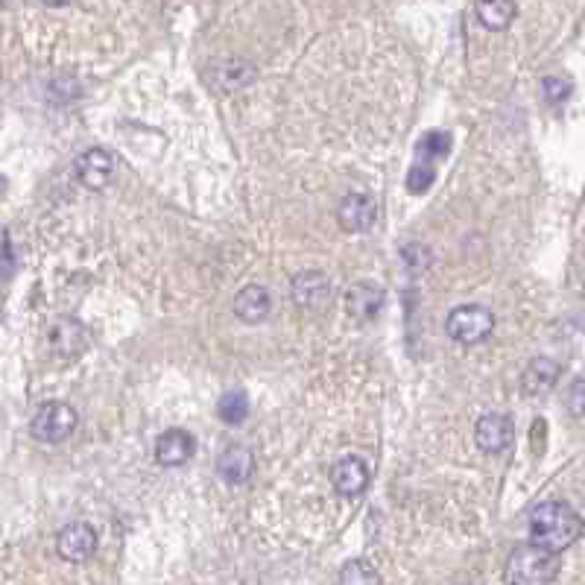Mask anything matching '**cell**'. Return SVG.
<instances>
[{
    "instance_id": "1",
    "label": "cell",
    "mask_w": 585,
    "mask_h": 585,
    "mask_svg": "<svg viewBox=\"0 0 585 585\" xmlns=\"http://www.w3.org/2000/svg\"><path fill=\"white\" fill-rule=\"evenodd\" d=\"M583 533V521L574 509L562 501H545L533 509L530 515V536L533 542L550 547V550H565L571 547Z\"/></svg>"
},
{
    "instance_id": "2",
    "label": "cell",
    "mask_w": 585,
    "mask_h": 585,
    "mask_svg": "<svg viewBox=\"0 0 585 585\" xmlns=\"http://www.w3.org/2000/svg\"><path fill=\"white\" fill-rule=\"evenodd\" d=\"M559 574V553L539 542L515 547L509 556L507 580L512 585H545Z\"/></svg>"
},
{
    "instance_id": "3",
    "label": "cell",
    "mask_w": 585,
    "mask_h": 585,
    "mask_svg": "<svg viewBox=\"0 0 585 585\" xmlns=\"http://www.w3.org/2000/svg\"><path fill=\"white\" fill-rule=\"evenodd\" d=\"M445 331L451 340L463 346H474V343H483L495 331V316L489 308H480V305H460L448 313Z\"/></svg>"
},
{
    "instance_id": "4",
    "label": "cell",
    "mask_w": 585,
    "mask_h": 585,
    "mask_svg": "<svg viewBox=\"0 0 585 585\" xmlns=\"http://www.w3.org/2000/svg\"><path fill=\"white\" fill-rule=\"evenodd\" d=\"M33 436L39 442L47 445H59L65 442L74 430H77V410L65 401H53V404H44L36 419H33Z\"/></svg>"
},
{
    "instance_id": "5",
    "label": "cell",
    "mask_w": 585,
    "mask_h": 585,
    "mask_svg": "<svg viewBox=\"0 0 585 585\" xmlns=\"http://www.w3.org/2000/svg\"><path fill=\"white\" fill-rule=\"evenodd\" d=\"M47 346L56 357L62 360H74L88 346V331L82 328L77 319H56L47 328Z\"/></svg>"
},
{
    "instance_id": "6",
    "label": "cell",
    "mask_w": 585,
    "mask_h": 585,
    "mask_svg": "<svg viewBox=\"0 0 585 585\" xmlns=\"http://www.w3.org/2000/svg\"><path fill=\"white\" fill-rule=\"evenodd\" d=\"M515 439V428H512V419L504 413H489V416H480L477 428H474V442L480 451L486 454H501L507 451Z\"/></svg>"
},
{
    "instance_id": "7",
    "label": "cell",
    "mask_w": 585,
    "mask_h": 585,
    "mask_svg": "<svg viewBox=\"0 0 585 585\" xmlns=\"http://www.w3.org/2000/svg\"><path fill=\"white\" fill-rule=\"evenodd\" d=\"M56 550L68 562H85L97 550V533L88 524H68L56 539Z\"/></svg>"
},
{
    "instance_id": "8",
    "label": "cell",
    "mask_w": 585,
    "mask_h": 585,
    "mask_svg": "<svg viewBox=\"0 0 585 585\" xmlns=\"http://www.w3.org/2000/svg\"><path fill=\"white\" fill-rule=\"evenodd\" d=\"M194 448H196V442L188 430H182V428L164 430L156 442V457H158V463L167 468L185 466V463L194 457Z\"/></svg>"
},
{
    "instance_id": "9",
    "label": "cell",
    "mask_w": 585,
    "mask_h": 585,
    "mask_svg": "<svg viewBox=\"0 0 585 585\" xmlns=\"http://www.w3.org/2000/svg\"><path fill=\"white\" fill-rule=\"evenodd\" d=\"M77 176L85 188L100 191L115 176V158L109 156L106 150H88L77 158Z\"/></svg>"
},
{
    "instance_id": "10",
    "label": "cell",
    "mask_w": 585,
    "mask_h": 585,
    "mask_svg": "<svg viewBox=\"0 0 585 585\" xmlns=\"http://www.w3.org/2000/svg\"><path fill=\"white\" fill-rule=\"evenodd\" d=\"M375 214H378V208H375L372 196H366V194H349L346 199H343L340 211H337L340 226L351 234L369 232V229H372V223H375Z\"/></svg>"
},
{
    "instance_id": "11",
    "label": "cell",
    "mask_w": 585,
    "mask_h": 585,
    "mask_svg": "<svg viewBox=\"0 0 585 585\" xmlns=\"http://www.w3.org/2000/svg\"><path fill=\"white\" fill-rule=\"evenodd\" d=\"M384 302H387V293L378 287V284H372V281H360V284H354L349 290V296H346V308L354 319H360V322H369V319H375L381 308H384Z\"/></svg>"
},
{
    "instance_id": "12",
    "label": "cell",
    "mask_w": 585,
    "mask_h": 585,
    "mask_svg": "<svg viewBox=\"0 0 585 585\" xmlns=\"http://www.w3.org/2000/svg\"><path fill=\"white\" fill-rule=\"evenodd\" d=\"M331 483H334V489L343 498H357L369 486V468H366L363 460H357V457H346V460H340L334 466V471H331Z\"/></svg>"
},
{
    "instance_id": "13",
    "label": "cell",
    "mask_w": 585,
    "mask_h": 585,
    "mask_svg": "<svg viewBox=\"0 0 585 585\" xmlns=\"http://www.w3.org/2000/svg\"><path fill=\"white\" fill-rule=\"evenodd\" d=\"M559 375H562V369H559L556 360H550V357H536V360L524 369V375H521V390L527 392L530 398L547 395V392L559 384Z\"/></svg>"
},
{
    "instance_id": "14",
    "label": "cell",
    "mask_w": 585,
    "mask_h": 585,
    "mask_svg": "<svg viewBox=\"0 0 585 585\" xmlns=\"http://www.w3.org/2000/svg\"><path fill=\"white\" fill-rule=\"evenodd\" d=\"M331 296V278L325 273H302L293 278V302L299 308H322Z\"/></svg>"
},
{
    "instance_id": "15",
    "label": "cell",
    "mask_w": 585,
    "mask_h": 585,
    "mask_svg": "<svg viewBox=\"0 0 585 585\" xmlns=\"http://www.w3.org/2000/svg\"><path fill=\"white\" fill-rule=\"evenodd\" d=\"M255 471V454L243 445H229L220 457H217V474L226 480V483H246Z\"/></svg>"
},
{
    "instance_id": "16",
    "label": "cell",
    "mask_w": 585,
    "mask_h": 585,
    "mask_svg": "<svg viewBox=\"0 0 585 585\" xmlns=\"http://www.w3.org/2000/svg\"><path fill=\"white\" fill-rule=\"evenodd\" d=\"M270 308H273V299H270V293L261 287V284H249V287H243L240 293H237V299H234V313L243 319V322H261V319H267L270 316Z\"/></svg>"
},
{
    "instance_id": "17",
    "label": "cell",
    "mask_w": 585,
    "mask_h": 585,
    "mask_svg": "<svg viewBox=\"0 0 585 585\" xmlns=\"http://www.w3.org/2000/svg\"><path fill=\"white\" fill-rule=\"evenodd\" d=\"M255 79V68L249 62H237V59H229V62H217L211 68V85L220 88V91H237L243 85H249Z\"/></svg>"
},
{
    "instance_id": "18",
    "label": "cell",
    "mask_w": 585,
    "mask_h": 585,
    "mask_svg": "<svg viewBox=\"0 0 585 585\" xmlns=\"http://www.w3.org/2000/svg\"><path fill=\"white\" fill-rule=\"evenodd\" d=\"M477 18L486 30H507L515 21V0H477Z\"/></svg>"
},
{
    "instance_id": "19",
    "label": "cell",
    "mask_w": 585,
    "mask_h": 585,
    "mask_svg": "<svg viewBox=\"0 0 585 585\" xmlns=\"http://www.w3.org/2000/svg\"><path fill=\"white\" fill-rule=\"evenodd\" d=\"M217 416L226 425H243L246 416H249V398H246V392H223L220 401H217Z\"/></svg>"
},
{
    "instance_id": "20",
    "label": "cell",
    "mask_w": 585,
    "mask_h": 585,
    "mask_svg": "<svg viewBox=\"0 0 585 585\" xmlns=\"http://www.w3.org/2000/svg\"><path fill=\"white\" fill-rule=\"evenodd\" d=\"M340 583L357 585V583H381V574L366 562V559H351L340 571Z\"/></svg>"
},
{
    "instance_id": "21",
    "label": "cell",
    "mask_w": 585,
    "mask_h": 585,
    "mask_svg": "<svg viewBox=\"0 0 585 585\" xmlns=\"http://www.w3.org/2000/svg\"><path fill=\"white\" fill-rule=\"evenodd\" d=\"M451 150V138L445 132H428L419 144V158H425V164H433L436 158L448 156Z\"/></svg>"
},
{
    "instance_id": "22",
    "label": "cell",
    "mask_w": 585,
    "mask_h": 585,
    "mask_svg": "<svg viewBox=\"0 0 585 585\" xmlns=\"http://www.w3.org/2000/svg\"><path fill=\"white\" fill-rule=\"evenodd\" d=\"M433 179H436L433 164L416 161V164L410 167V173H407V191H410V194H425L430 185H433Z\"/></svg>"
},
{
    "instance_id": "23",
    "label": "cell",
    "mask_w": 585,
    "mask_h": 585,
    "mask_svg": "<svg viewBox=\"0 0 585 585\" xmlns=\"http://www.w3.org/2000/svg\"><path fill=\"white\" fill-rule=\"evenodd\" d=\"M542 94L547 103H565L571 94V82L562 77H545L542 79Z\"/></svg>"
},
{
    "instance_id": "24",
    "label": "cell",
    "mask_w": 585,
    "mask_h": 585,
    "mask_svg": "<svg viewBox=\"0 0 585 585\" xmlns=\"http://www.w3.org/2000/svg\"><path fill=\"white\" fill-rule=\"evenodd\" d=\"M583 378H577L574 381V387H571V401H568V407H571V413L577 416V419H583Z\"/></svg>"
},
{
    "instance_id": "25",
    "label": "cell",
    "mask_w": 585,
    "mask_h": 585,
    "mask_svg": "<svg viewBox=\"0 0 585 585\" xmlns=\"http://www.w3.org/2000/svg\"><path fill=\"white\" fill-rule=\"evenodd\" d=\"M44 3H50V6H65V3H71V0H44Z\"/></svg>"
}]
</instances>
